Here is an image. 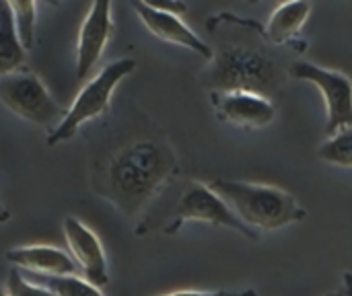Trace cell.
Masks as SVG:
<instances>
[{"label":"cell","instance_id":"11","mask_svg":"<svg viewBox=\"0 0 352 296\" xmlns=\"http://www.w3.org/2000/svg\"><path fill=\"white\" fill-rule=\"evenodd\" d=\"M132 6L138 12L144 27L155 37H159L163 41H169V43H175V45H182V47H188V49L196 52L198 56H202L204 60L212 62V58H214L212 47L204 39H200L177 14L159 10L151 2H134Z\"/></svg>","mask_w":352,"mask_h":296},{"label":"cell","instance_id":"1","mask_svg":"<svg viewBox=\"0 0 352 296\" xmlns=\"http://www.w3.org/2000/svg\"><path fill=\"white\" fill-rule=\"evenodd\" d=\"M217 39L214 58L202 74L204 84L212 93H256L274 99L285 91L291 66L268 39L264 27L237 14H217L206 23Z\"/></svg>","mask_w":352,"mask_h":296},{"label":"cell","instance_id":"12","mask_svg":"<svg viewBox=\"0 0 352 296\" xmlns=\"http://www.w3.org/2000/svg\"><path fill=\"white\" fill-rule=\"evenodd\" d=\"M4 258L8 264L23 268L33 276H43V278H66V276H76L78 272V266L70 253L47 245L14 247L8 249Z\"/></svg>","mask_w":352,"mask_h":296},{"label":"cell","instance_id":"5","mask_svg":"<svg viewBox=\"0 0 352 296\" xmlns=\"http://www.w3.org/2000/svg\"><path fill=\"white\" fill-rule=\"evenodd\" d=\"M0 99L14 115L35 126L50 128V132L56 130L68 113L52 99L39 76L29 70L0 76Z\"/></svg>","mask_w":352,"mask_h":296},{"label":"cell","instance_id":"2","mask_svg":"<svg viewBox=\"0 0 352 296\" xmlns=\"http://www.w3.org/2000/svg\"><path fill=\"white\" fill-rule=\"evenodd\" d=\"M177 175V155L161 132H132L93 161V192L134 216Z\"/></svg>","mask_w":352,"mask_h":296},{"label":"cell","instance_id":"3","mask_svg":"<svg viewBox=\"0 0 352 296\" xmlns=\"http://www.w3.org/2000/svg\"><path fill=\"white\" fill-rule=\"evenodd\" d=\"M208 187L219 194L235 216L254 231H276L305 218V210L280 187L231 179H214Z\"/></svg>","mask_w":352,"mask_h":296},{"label":"cell","instance_id":"10","mask_svg":"<svg viewBox=\"0 0 352 296\" xmlns=\"http://www.w3.org/2000/svg\"><path fill=\"white\" fill-rule=\"evenodd\" d=\"M212 105L223 122L243 128V130L264 128L276 115V109L270 99L256 95V93H243V91L212 93Z\"/></svg>","mask_w":352,"mask_h":296},{"label":"cell","instance_id":"22","mask_svg":"<svg viewBox=\"0 0 352 296\" xmlns=\"http://www.w3.org/2000/svg\"><path fill=\"white\" fill-rule=\"evenodd\" d=\"M326 296H344V291H338V293H332V295H326Z\"/></svg>","mask_w":352,"mask_h":296},{"label":"cell","instance_id":"19","mask_svg":"<svg viewBox=\"0 0 352 296\" xmlns=\"http://www.w3.org/2000/svg\"><path fill=\"white\" fill-rule=\"evenodd\" d=\"M167 296H256L254 291H241V293H231V291H210V293H202V291H182V293H171Z\"/></svg>","mask_w":352,"mask_h":296},{"label":"cell","instance_id":"18","mask_svg":"<svg viewBox=\"0 0 352 296\" xmlns=\"http://www.w3.org/2000/svg\"><path fill=\"white\" fill-rule=\"evenodd\" d=\"M6 296H56L52 291L27 282L16 270H10L8 282H6Z\"/></svg>","mask_w":352,"mask_h":296},{"label":"cell","instance_id":"8","mask_svg":"<svg viewBox=\"0 0 352 296\" xmlns=\"http://www.w3.org/2000/svg\"><path fill=\"white\" fill-rule=\"evenodd\" d=\"M113 33L111 2H93L78 31L76 80L82 82L95 70Z\"/></svg>","mask_w":352,"mask_h":296},{"label":"cell","instance_id":"21","mask_svg":"<svg viewBox=\"0 0 352 296\" xmlns=\"http://www.w3.org/2000/svg\"><path fill=\"white\" fill-rule=\"evenodd\" d=\"M342 280H344V286H342L344 296H352V274L351 272H346V274L342 276Z\"/></svg>","mask_w":352,"mask_h":296},{"label":"cell","instance_id":"9","mask_svg":"<svg viewBox=\"0 0 352 296\" xmlns=\"http://www.w3.org/2000/svg\"><path fill=\"white\" fill-rule=\"evenodd\" d=\"M64 235H66L70 255L76 262L78 270L82 272V276L87 278V282H91L97 288L105 286L109 282L107 260L95 233L87 225H82L78 218L68 216L64 220Z\"/></svg>","mask_w":352,"mask_h":296},{"label":"cell","instance_id":"13","mask_svg":"<svg viewBox=\"0 0 352 296\" xmlns=\"http://www.w3.org/2000/svg\"><path fill=\"white\" fill-rule=\"evenodd\" d=\"M311 12V4L309 2H287V4H280L268 25H266V33H268V39L274 43V45H287L291 43L303 29V25L307 23V16Z\"/></svg>","mask_w":352,"mask_h":296},{"label":"cell","instance_id":"7","mask_svg":"<svg viewBox=\"0 0 352 296\" xmlns=\"http://www.w3.org/2000/svg\"><path fill=\"white\" fill-rule=\"evenodd\" d=\"M291 76L316 84L324 95L328 109L326 132L330 138L346 128H352V80L346 74L309 62H293Z\"/></svg>","mask_w":352,"mask_h":296},{"label":"cell","instance_id":"17","mask_svg":"<svg viewBox=\"0 0 352 296\" xmlns=\"http://www.w3.org/2000/svg\"><path fill=\"white\" fill-rule=\"evenodd\" d=\"M12 4V12H14V25H16V33H19V39L23 43L25 49H31L33 47V41H35V2H27V0H16V2H10Z\"/></svg>","mask_w":352,"mask_h":296},{"label":"cell","instance_id":"6","mask_svg":"<svg viewBox=\"0 0 352 296\" xmlns=\"http://www.w3.org/2000/svg\"><path fill=\"white\" fill-rule=\"evenodd\" d=\"M186 223H208V225L231 229L252 241L260 239L258 233L254 229H250L248 225H243L235 216V212L227 206V202L208 187V183L190 181L186 185V190L177 202V208L173 212V220L165 227V233L171 235V233L179 231V227Z\"/></svg>","mask_w":352,"mask_h":296},{"label":"cell","instance_id":"20","mask_svg":"<svg viewBox=\"0 0 352 296\" xmlns=\"http://www.w3.org/2000/svg\"><path fill=\"white\" fill-rule=\"evenodd\" d=\"M151 4L157 6L159 10H165V12H171V14H177V16H182L186 12L184 2H151Z\"/></svg>","mask_w":352,"mask_h":296},{"label":"cell","instance_id":"16","mask_svg":"<svg viewBox=\"0 0 352 296\" xmlns=\"http://www.w3.org/2000/svg\"><path fill=\"white\" fill-rule=\"evenodd\" d=\"M39 286L52 291L56 296H103L97 286L91 282L78 278V276H66V278H43L33 276Z\"/></svg>","mask_w":352,"mask_h":296},{"label":"cell","instance_id":"15","mask_svg":"<svg viewBox=\"0 0 352 296\" xmlns=\"http://www.w3.org/2000/svg\"><path fill=\"white\" fill-rule=\"evenodd\" d=\"M318 157L330 165L338 167H351L352 169V128H346L326 140L318 148Z\"/></svg>","mask_w":352,"mask_h":296},{"label":"cell","instance_id":"14","mask_svg":"<svg viewBox=\"0 0 352 296\" xmlns=\"http://www.w3.org/2000/svg\"><path fill=\"white\" fill-rule=\"evenodd\" d=\"M25 47L19 39L14 12L10 0L0 2V76L21 70L25 62Z\"/></svg>","mask_w":352,"mask_h":296},{"label":"cell","instance_id":"4","mask_svg":"<svg viewBox=\"0 0 352 296\" xmlns=\"http://www.w3.org/2000/svg\"><path fill=\"white\" fill-rule=\"evenodd\" d=\"M136 68V62L130 58H122L116 60L111 64H107L99 74H95L76 95L74 103L70 105L64 122L52 130L45 138L47 146H56L60 142L70 140L85 124L99 119L103 115L109 113V105H111V95L116 91V87L120 84L122 78H126L128 74H132Z\"/></svg>","mask_w":352,"mask_h":296}]
</instances>
